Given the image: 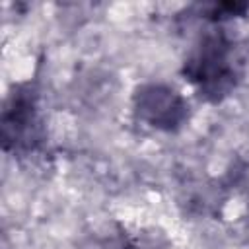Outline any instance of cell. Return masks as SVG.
Here are the masks:
<instances>
[{
    "instance_id": "2",
    "label": "cell",
    "mask_w": 249,
    "mask_h": 249,
    "mask_svg": "<svg viewBox=\"0 0 249 249\" xmlns=\"http://www.w3.org/2000/svg\"><path fill=\"white\" fill-rule=\"evenodd\" d=\"M134 115L158 130H177L189 117L185 97L165 84H142L132 95Z\"/></svg>"
},
{
    "instance_id": "1",
    "label": "cell",
    "mask_w": 249,
    "mask_h": 249,
    "mask_svg": "<svg viewBox=\"0 0 249 249\" xmlns=\"http://www.w3.org/2000/svg\"><path fill=\"white\" fill-rule=\"evenodd\" d=\"M183 76L206 101L224 99L237 84V62L231 41L214 31L204 35L183 64Z\"/></svg>"
},
{
    "instance_id": "3",
    "label": "cell",
    "mask_w": 249,
    "mask_h": 249,
    "mask_svg": "<svg viewBox=\"0 0 249 249\" xmlns=\"http://www.w3.org/2000/svg\"><path fill=\"white\" fill-rule=\"evenodd\" d=\"M2 138L4 148L10 146H25L31 138H35L37 126V111H35V95L29 89L18 88L2 113Z\"/></svg>"
}]
</instances>
